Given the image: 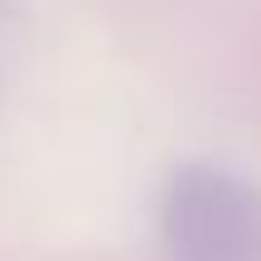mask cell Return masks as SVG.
<instances>
[{
  "instance_id": "cell-1",
  "label": "cell",
  "mask_w": 261,
  "mask_h": 261,
  "mask_svg": "<svg viewBox=\"0 0 261 261\" xmlns=\"http://www.w3.org/2000/svg\"><path fill=\"white\" fill-rule=\"evenodd\" d=\"M169 261H261V184L213 160H184L160 194Z\"/></svg>"
}]
</instances>
